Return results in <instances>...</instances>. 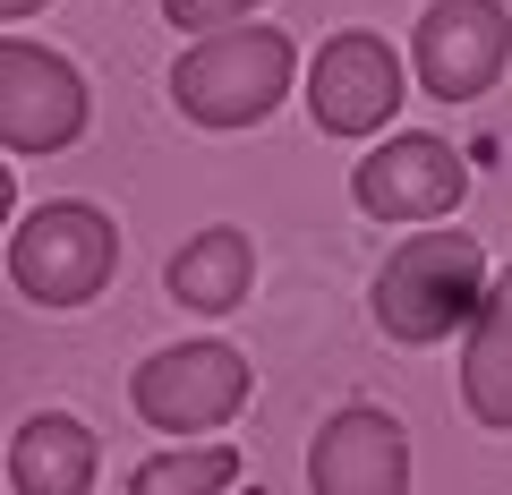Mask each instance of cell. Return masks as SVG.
Masks as SVG:
<instances>
[{
    "label": "cell",
    "instance_id": "obj_1",
    "mask_svg": "<svg viewBox=\"0 0 512 495\" xmlns=\"http://www.w3.org/2000/svg\"><path fill=\"white\" fill-rule=\"evenodd\" d=\"M478 291H487V248L470 231H410L393 257H384L376 291V333L402 350H427V342H453V325L478 316Z\"/></svg>",
    "mask_w": 512,
    "mask_h": 495
},
{
    "label": "cell",
    "instance_id": "obj_2",
    "mask_svg": "<svg viewBox=\"0 0 512 495\" xmlns=\"http://www.w3.org/2000/svg\"><path fill=\"white\" fill-rule=\"evenodd\" d=\"M291 77H299V52L282 26H222L171 60V103L197 129H256V120H274Z\"/></svg>",
    "mask_w": 512,
    "mask_h": 495
},
{
    "label": "cell",
    "instance_id": "obj_3",
    "mask_svg": "<svg viewBox=\"0 0 512 495\" xmlns=\"http://www.w3.org/2000/svg\"><path fill=\"white\" fill-rule=\"evenodd\" d=\"M111 274H120V231L86 197H52L9 231V282L35 308H86V299H103Z\"/></svg>",
    "mask_w": 512,
    "mask_h": 495
},
{
    "label": "cell",
    "instance_id": "obj_4",
    "mask_svg": "<svg viewBox=\"0 0 512 495\" xmlns=\"http://www.w3.org/2000/svg\"><path fill=\"white\" fill-rule=\"evenodd\" d=\"M248 393H256V367L231 342H171L128 376V402L154 436H214L248 410Z\"/></svg>",
    "mask_w": 512,
    "mask_h": 495
},
{
    "label": "cell",
    "instance_id": "obj_5",
    "mask_svg": "<svg viewBox=\"0 0 512 495\" xmlns=\"http://www.w3.org/2000/svg\"><path fill=\"white\" fill-rule=\"evenodd\" d=\"M86 120H94V94L69 60L26 43V35H0V146L9 154H60V146L86 137Z\"/></svg>",
    "mask_w": 512,
    "mask_h": 495
},
{
    "label": "cell",
    "instance_id": "obj_6",
    "mask_svg": "<svg viewBox=\"0 0 512 495\" xmlns=\"http://www.w3.org/2000/svg\"><path fill=\"white\" fill-rule=\"evenodd\" d=\"M512 60V9L504 0H427L410 26V69L436 103H478Z\"/></svg>",
    "mask_w": 512,
    "mask_h": 495
},
{
    "label": "cell",
    "instance_id": "obj_7",
    "mask_svg": "<svg viewBox=\"0 0 512 495\" xmlns=\"http://www.w3.org/2000/svg\"><path fill=\"white\" fill-rule=\"evenodd\" d=\"M350 197H359V214H376V222H453L461 197H470V163H461L444 137L402 129V137H384L376 154H359Z\"/></svg>",
    "mask_w": 512,
    "mask_h": 495
},
{
    "label": "cell",
    "instance_id": "obj_8",
    "mask_svg": "<svg viewBox=\"0 0 512 495\" xmlns=\"http://www.w3.org/2000/svg\"><path fill=\"white\" fill-rule=\"evenodd\" d=\"M402 103H410V86H402V52H393L384 35L350 26V35L316 43L308 111H316V129H325V137H376Z\"/></svg>",
    "mask_w": 512,
    "mask_h": 495
},
{
    "label": "cell",
    "instance_id": "obj_9",
    "mask_svg": "<svg viewBox=\"0 0 512 495\" xmlns=\"http://www.w3.org/2000/svg\"><path fill=\"white\" fill-rule=\"evenodd\" d=\"M308 495H410V436L393 410L350 402L308 444Z\"/></svg>",
    "mask_w": 512,
    "mask_h": 495
},
{
    "label": "cell",
    "instance_id": "obj_10",
    "mask_svg": "<svg viewBox=\"0 0 512 495\" xmlns=\"http://www.w3.org/2000/svg\"><path fill=\"white\" fill-rule=\"evenodd\" d=\"M461 410L495 436L512 427V265L487 274V291H478L470 342H461Z\"/></svg>",
    "mask_w": 512,
    "mask_h": 495
},
{
    "label": "cell",
    "instance_id": "obj_11",
    "mask_svg": "<svg viewBox=\"0 0 512 495\" xmlns=\"http://www.w3.org/2000/svg\"><path fill=\"white\" fill-rule=\"evenodd\" d=\"M163 291L180 299V308H197V316L248 308V291H256V248H248V231L214 222V231L180 239V248H171V265H163Z\"/></svg>",
    "mask_w": 512,
    "mask_h": 495
},
{
    "label": "cell",
    "instance_id": "obj_12",
    "mask_svg": "<svg viewBox=\"0 0 512 495\" xmlns=\"http://www.w3.org/2000/svg\"><path fill=\"white\" fill-rule=\"evenodd\" d=\"M94 470H103V444H94V427L69 419V410H35V419L9 436V478H18V495H86Z\"/></svg>",
    "mask_w": 512,
    "mask_h": 495
},
{
    "label": "cell",
    "instance_id": "obj_13",
    "mask_svg": "<svg viewBox=\"0 0 512 495\" xmlns=\"http://www.w3.org/2000/svg\"><path fill=\"white\" fill-rule=\"evenodd\" d=\"M239 478L231 444H171V453H146L128 470V495H222Z\"/></svg>",
    "mask_w": 512,
    "mask_h": 495
},
{
    "label": "cell",
    "instance_id": "obj_14",
    "mask_svg": "<svg viewBox=\"0 0 512 495\" xmlns=\"http://www.w3.org/2000/svg\"><path fill=\"white\" fill-rule=\"evenodd\" d=\"M265 0H163V18L180 35H222V26H248Z\"/></svg>",
    "mask_w": 512,
    "mask_h": 495
},
{
    "label": "cell",
    "instance_id": "obj_15",
    "mask_svg": "<svg viewBox=\"0 0 512 495\" xmlns=\"http://www.w3.org/2000/svg\"><path fill=\"white\" fill-rule=\"evenodd\" d=\"M9 214H18V180H9V163H0V231H9Z\"/></svg>",
    "mask_w": 512,
    "mask_h": 495
},
{
    "label": "cell",
    "instance_id": "obj_16",
    "mask_svg": "<svg viewBox=\"0 0 512 495\" xmlns=\"http://www.w3.org/2000/svg\"><path fill=\"white\" fill-rule=\"evenodd\" d=\"M35 9H52V0H0V26H9V18H35Z\"/></svg>",
    "mask_w": 512,
    "mask_h": 495
}]
</instances>
